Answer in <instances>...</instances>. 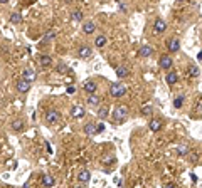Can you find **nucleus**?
<instances>
[{"mask_svg":"<svg viewBox=\"0 0 202 188\" xmlns=\"http://www.w3.org/2000/svg\"><path fill=\"white\" fill-rule=\"evenodd\" d=\"M111 118H113V121L116 119V121H125L126 118H128V108L126 106H116L113 109V112H111Z\"/></svg>","mask_w":202,"mask_h":188,"instance_id":"f257e3e1","label":"nucleus"},{"mask_svg":"<svg viewBox=\"0 0 202 188\" xmlns=\"http://www.w3.org/2000/svg\"><path fill=\"white\" fill-rule=\"evenodd\" d=\"M126 86L125 84H120V82H116V84H113L110 87V94L113 96V98H123V96L126 94Z\"/></svg>","mask_w":202,"mask_h":188,"instance_id":"f03ea898","label":"nucleus"},{"mask_svg":"<svg viewBox=\"0 0 202 188\" xmlns=\"http://www.w3.org/2000/svg\"><path fill=\"white\" fill-rule=\"evenodd\" d=\"M44 119H46L47 124H56L61 121V112L57 109H49L46 114H44Z\"/></svg>","mask_w":202,"mask_h":188,"instance_id":"7ed1b4c3","label":"nucleus"},{"mask_svg":"<svg viewBox=\"0 0 202 188\" xmlns=\"http://www.w3.org/2000/svg\"><path fill=\"white\" fill-rule=\"evenodd\" d=\"M15 87H17V91L19 93H29V89H31V82H27L26 79H22L20 77L19 81H17V84H15Z\"/></svg>","mask_w":202,"mask_h":188,"instance_id":"20e7f679","label":"nucleus"},{"mask_svg":"<svg viewBox=\"0 0 202 188\" xmlns=\"http://www.w3.org/2000/svg\"><path fill=\"white\" fill-rule=\"evenodd\" d=\"M35 77H37V74H35V71L32 67H26V69H24L22 79H26L27 82H32V81H35Z\"/></svg>","mask_w":202,"mask_h":188,"instance_id":"39448f33","label":"nucleus"},{"mask_svg":"<svg viewBox=\"0 0 202 188\" xmlns=\"http://www.w3.org/2000/svg\"><path fill=\"white\" fill-rule=\"evenodd\" d=\"M167 47H168V51H170V52H179V49H180L179 39H177V37L168 39V40H167Z\"/></svg>","mask_w":202,"mask_h":188,"instance_id":"423d86ee","label":"nucleus"},{"mask_svg":"<svg viewBox=\"0 0 202 188\" xmlns=\"http://www.w3.org/2000/svg\"><path fill=\"white\" fill-rule=\"evenodd\" d=\"M91 54H93V51H91V47H89V45H81L79 51H78V56H79L81 59H89V57H91Z\"/></svg>","mask_w":202,"mask_h":188,"instance_id":"0eeeda50","label":"nucleus"},{"mask_svg":"<svg viewBox=\"0 0 202 188\" xmlns=\"http://www.w3.org/2000/svg\"><path fill=\"white\" fill-rule=\"evenodd\" d=\"M172 64H174V61H172L170 56H162V57H160V61H158V66L162 69H170Z\"/></svg>","mask_w":202,"mask_h":188,"instance_id":"6e6552de","label":"nucleus"},{"mask_svg":"<svg viewBox=\"0 0 202 188\" xmlns=\"http://www.w3.org/2000/svg\"><path fill=\"white\" fill-rule=\"evenodd\" d=\"M84 112H86L84 108L79 106V104H74V106L71 108V116H73V118H83Z\"/></svg>","mask_w":202,"mask_h":188,"instance_id":"1a4fd4ad","label":"nucleus"},{"mask_svg":"<svg viewBox=\"0 0 202 188\" xmlns=\"http://www.w3.org/2000/svg\"><path fill=\"white\" fill-rule=\"evenodd\" d=\"M115 72H116V76L120 79H123V77H128V74H130V69H128V66H116V69H115Z\"/></svg>","mask_w":202,"mask_h":188,"instance_id":"9d476101","label":"nucleus"},{"mask_svg":"<svg viewBox=\"0 0 202 188\" xmlns=\"http://www.w3.org/2000/svg\"><path fill=\"white\" fill-rule=\"evenodd\" d=\"M40 183H42V186L51 188V186H54V178H52V175L44 173V175H42V178H40Z\"/></svg>","mask_w":202,"mask_h":188,"instance_id":"9b49d317","label":"nucleus"},{"mask_svg":"<svg viewBox=\"0 0 202 188\" xmlns=\"http://www.w3.org/2000/svg\"><path fill=\"white\" fill-rule=\"evenodd\" d=\"M162 119H152L150 123H148V129H150V131H153V133H157V131H160V129H162Z\"/></svg>","mask_w":202,"mask_h":188,"instance_id":"f8f14e48","label":"nucleus"},{"mask_svg":"<svg viewBox=\"0 0 202 188\" xmlns=\"http://www.w3.org/2000/svg\"><path fill=\"white\" fill-rule=\"evenodd\" d=\"M167 29V24H165V20H162V19H157L155 20V24H153V30L157 32V34H162L163 30Z\"/></svg>","mask_w":202,"mask_h":188,"instance_id":"ddd939ff","label":"nucleus"},{"mask_svg":"<svg viewBox=\"0 0 202 188\" xmlns=\"http://www.w3.org/2000/svg\"><path fill=\"white\" fill-rule=\"evenodd\" d=\"M94 30H96V24L91 22V20H88V22L83 24V32H84V34L89 35V34H93Z\"/></svg>","mask_w":202,"mask_h":188,"instance_id":"4468645a","label":"nucleus"},{"mask_svg":"<svg viewBox=\"0 0 202 188\" xmlns=\"http://www.w3.org/2000/svg\"><path fill=\"white\" fill-rule=\"evenodd\" d=\"M84 91H86V93H88L89 96H91V94H94V93H96V82H94V81H86L84 82Z\"/></svg>","mask_w":202,"mask_h":188,"instance_id":"2eb2a0df","label":"nucleus"},{"mask_svg":"<svg viewBox=\"0 0 202 188\" xmlns=\"http://www.w3.org/2000/svg\"><path fill=\"white\" fill-rule=\"evenodd\" d=\"M138 54H140V57H150L152 54H153V49H152L150 45H142V47L138 49Z\"/></svg>","mask_w":202,"mask_h":188,"instance_id":"dca6fc26","label":"nucleus"},{"mask_svg":"<svg viewBox=\"0 0 202 188\" xmlns=\"http://www.w3.org/2000/svg\"><path fill=\"white\" fill-rule=\"evenodd\" d=\"M78 180H79L81 183H88L89 180H91V173H89L88 170H81L79 173H78Z\"/></svg>","mask_w":202,"mask_h":188,"instance_id":"f3484780","label":"nucleus"},{"mask_svg":"<svg viewBox=\"0 0 202 188\" xmlns=\"http://www.w3.org/2000/svg\"><path fill=\"white\" fill-rule=\"evenodd\" d=\"M106 42H108V37H106L105 34H100V35H96V39H94V45L96 47H105L106 45Z\"/></svg>","mask_w":202,"mask_h":188,"instance_id":"a211bd4d","label":"nucleus"},{"mask_svg":"<svg viewBox=\"0 0 202 188\" xmlns=\"http://www.w3.org/2000/svg\"><path fill=\"white\" fill-rule=\"evenodd\" d=\"M165 81H167L168 86H174V84H177V81H179V76H177V72H168L165 76Z\"/></svg>","mask_w":202,"mask_h":188,"instance_id":"6ab92c4d","label":"nucleus"},{"mask_svg":"<svg viewBox=\"0 0 202 188\" xmlns=\"http://www.w3.org/2000/svg\"><path fill=\"white\" fill-rule=\"evenodd\" d=\"M115 161H116V158H115V154H105V156L101 158V163L106 166H111L115 165Z\"/></svg>","mask_w":202,"mask_h":188,"instance_id":"aec40b11","label":"nucleus"},{"mask_svg":"<svg viewBox=\"0 0 202 188\" xmlns=\"http://www.w3.org/2000/svg\"><path fill=\"white\" fill-rule=\"evenodd\" d=\"M88 104H89V106H100V104H101V98H100V96H96V94L88 96Z\"/></svg>","mask_w":202,"mask_h":188,"instance_id":"412c9836","label":"nucleus"},{"mask_svg":"<svg viewBox=\"0 0 202 188\" xmlns=\"http://www.w3.org/2000/svg\"><path fill=\"white\" fill-rule=\"evenodd\" d=\"M84 133H86V135H89V136L98 135V133H96V124H94V123H88L84 126Z\"/></svg>","mask_w":202,"mask_h":188,"instance_id":"4be33fe9","label":"nucleus"},{"mask_svg":"<svg viewBox=\"0 0 202 188\" xmlns=\"http://www.w3.org/2000/svg\"><path fill=\"white\" fill-rule=\"evenodd\" d=\"M10 126H12V129H14V131L19 133V131H22V129H24V121H22V119H14Z\"/></svg>","mask_w":202,"mask_h":188,"instance_id":"5701e85b","label":"nucleus"},{"mask_svg":"<svg viewBox=\"0 0 202 188\" xmlns=\"http://www.w3.org/2000/svg\"><path fill=\"white\" fill-rule=\"evenodd\" d=\"M10 22L12 24H20V22H22V15H20V12H14V14L10 15Z\"/></svg>","mask_w":202,"mask_h":188,"instance_id":"b1692460","label":"nucleus"},{"mask_svg":"<svg viewBox=\"0 0 202 188\" xmlns=\"http://www.w3.org/2000/svg\"><path fill=\"white\" fill-rule=\"evenodd\" d=\"M39 62H40V66H44V67H46V66H51L52 64V59L49 56H40L39 57Z\"/></svg>","mask_w":202,"mask_h":188,"instance_id":"393cba45","label":"nucleus"},{"mask_svg":"<svg viewBox=\"0 0 202 188\" xmlns=\"http://www.w3.org/2000/svg\"><path fill=\"white\" fill-rule=\"evenodd\" d=\"M56 71H57V72H59V74H66V72H68V71H69V67L64 64V62H59V64L56 66Z\"/></svg>","mask_w":202,"mask_h":188,"instance_id":"a878e982","label":"nucleus"},{"mask_svg":"<svg viewBox=\"0 0 202 188\" xmlns=\"http://www.w3.org/2000/svg\"><path fill=\"white\" fill-rule=\"evenodd\" d=\"M184 101H185L184 94H179V96H177V98H175V101H174V106H175V108H182Z\"/></svg>","mask_w":202,"mask_h":188,"instance_id":"bb28decb","label":"nucleus"},{"mask_svg":"<svg viewBox=\"0 0 202 188\" xmlns=\"http://www.w3.org/2000/svg\"><path fill=\"white\" fill-rule=\"evenodd\" d=\"M71 17H73V20H76V22H79V20H83V12H81V10H73Z\"/></svg>","mask_w":202,"mask_h":188,"instance_id":"cd10ccee","label":"nucleus"},{"mask_svg":"<svg viewBox=\"0 0 202 188\" xmlns=\"http://www.w3.org/2000/svg\"><path fill=\"white\" fill-rule=\"evenodd\" d=\"M106 116H108V108H106V106H101V109L98 111V118H100V119H105Z\"/></svg>","mask_w":202,"mask_h":188,"instance_id":"c85d7f7f","label":"nucleus"},{"mask_svg":"<svg viewBox=\"0 0 202 188\" xmlns=\"http://www.w3.org/2000/svg\"><path fill=\"white\" fill-rule=\"evenodd\" d=\"M177 153H179V154H187L189 153V146L179 144V146H177Z\"/></svg>","mask_w":202,"mask_h":188,"instance_id":"c756f323","label":"nucleus"},{"mask_svg":"<svg viewBox=\"0 0 202 188\" xmlns=\"http://www.w3.org/2000/svg\"><path fill=\"white\" fill-rule=\"evenodd\" d=\"M56 37V32L54 30H51V32H47L46 35H44V40H46V42H49V40H52Z\"/></svg>","mask_w":202,"mask_h":188,"instance_id":"7c9ffc66","label":"nucleus"},{"mask_svg":"<svg viewBox=\"0 0 202 188\" xmlns=\"http://www.w3.org/2000/svg\"><path fill=\"white\" fill-rule=\"evenodd\" d=\"M152 111H153V108H152V106H145V108H142V114H143V116L152 114Z\"/></svg>","mask_w":202,"mask_h":188,"instance_id":"2f4dec72","label":"nucleus"},{"mask_svg":"<svg viewBox=\"0 0 202 188\" xmlns=\"http://www.w3.org/2000/svg\"><path fill=\"white\" fill-rule=\"evenodd\" d=\"M189 72H190V76H199V67H197V66H190Z\"/></svg>","mask_w":202,"mask_h":188,"instance_id":"473e14b6","label":"nucleus"},{"mask_svg":"<svg viewBox=\"0 0 202 188\" xmlns=\"http://www.w3.org/2000/svg\"><path fill=\"white\" fill-rule=\"evenodd\" d=\"M66 93H68V94H74V93H76V87H74V86H68Z\"/></svg>","mask_w":202,"mask_h":188,"instance_id":"72a5a7b5","label":"nucleus"},{"mask_svg":"<svg viewBox=\"0 0 202 188\" xmlns=\"http://www.w3.org/2000/svg\"><path fill=\"white\" fill-rule=\"evenodd\" d=\"M101 131H105V124H103V123L96 124V133H101Z\"/></svg>","mask_w":202,"mask_h":188,"instance_id":"f704fd0d","label":"nucleus"},{"mask_svg":"<svg viewBox=\"0 0 202 188\" xmlns=\"http://www.w3.org/2000/svg\"><path fill=\"white\" fill-rule=\"evenodd\" d=\"M120 10H121V12H126V10H128V5H126V3H120Z\"/></svg>","mask_w":202,"mask_h":188,"instance_id":"c9c22d12","label":"nucleus"},{"mask_svg":"<svg viewBox=\"0 0 202 188\" xmlns=\"http://www.w3.org/2000/svg\"><path fill=\"white\" fill-rule=\"evenodd\" d=\"M165 188H177V185H174V183H168V185H165Z\"/></svg>","mask_w":202,"mask_h":188,"instance_id":"e433bc0d","label":"nucleus"},{"mask_svg":"<svg viewBox=\"0 0 202 188\" xmlns=\"http://www.w3.org/2000/svg\"><path fill=\"white\" fill-rule=\"evenodd\" d=\"M74 188H84V186H74Z\"/></svg>","mask_w":202,"mask_h":188,"instance_id":"4c0bfd02","label":"nucleus"}]
</instances>
